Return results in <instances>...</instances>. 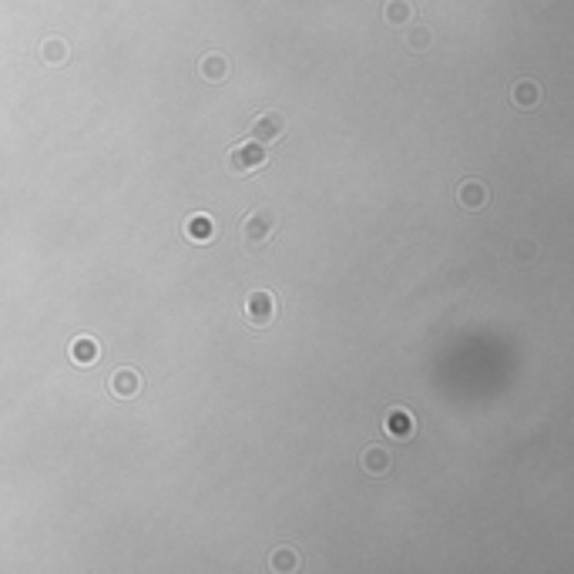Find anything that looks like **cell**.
<instances>
[{
  "instance_id": "6da1fadb",
  "label": "cell",
  "mask_w": 574,
  "mask_h": 574,
  "mask_svg": "<svg viewBox=\"0 0 574 574\" xmlns=\"http://www.w3.org/2000/svg\"><path fill=\"white\" fill-rule=\"evenodd\" d=\"M276 229H279V215H276L269 205H262V208H252V212L242 218L239 239H242L245 249H259V245H266L269 239L276 235Z\"/></svg>"
},
{
  "instance_id": "52a82bcc",
  "label": "cell",
  "mask_w": 574,
  "mask_h": 574,
  "mask_svg": "<svg viewBox=\"0 0 574 574\" xmlns=\"http://www.w3.org/2000/svg\"><path fill=\"white\" fill-rule=\"evenodd\" d=\"M108 390L118 396V400H135V396L145 390V380H141V373L135 370H115L111 373V380H108Z\"/></svg>"
},
{
  "instance_id": "30bf717a",
  "label": "cell",
  "mask_w": 574,
  "mask_h": 574,
  "mask_svg": "<svg viewBox=\"0 0 574 574\" xmlns=\"http://www.w3.org/2000/svg\"><path fill=\"white\" fill-rule=\"evenodd\" d=\"M383 430L390 437H396V440H407V437H413V430H417V423H413V417H410L407 410H390L386 417H383Z\"/></svg>"
},
{
  "instance_id": "2e32d148",
  "label": "cell",
  "mask_w": 574,
  "mask_h": 574,
  "mask_svg": "<svg viewBox=\"0 0 574 574\" xmlns=\"http://www.w3.org/2000/svg\"><path fill=\"white\" fill-rule=\"evenodd\" d=\"M407 44L413 47V51H427V47L434 44V34H430V27L413 24V27H410V34H407Z\"/></svg>"
},
{
  "instance_id": "ba28073f",
  "label": "cell",
  "mask_w": 574,
  "mask_h": 574,
  "mask_svg": "<svg viewBox=\"0 0 574 574\" xmlns=\"http://www.w3.org/2000/svg\"><path fill=\"white\" fill-rule=\"evenodd\" d=\"M181 229H185V239H188V242L205 245V242H212V235H215V222L205 215V212H191Z\"/></svg>"
},
{
  "instance_id": "8992f818",
  "label": "cell",
  "mask_w": 574,
  "mask_h": 574,
  "mask_svg": "<svg viewBox=\"0 0 574 574\" xmlns=\"http://www.w3.org/2000/svg\"><path fill=\"white\" fill-rule=\"evenodd\" d=\"M359 471L366 473V477H386V473L393 471V457H390V450H383V446H366L363 454H359Z\"/></svg>"
},
{
  "instance_id": "5bb4252c",
  "label": "cell",
  "mask_w": 574,
  "mask_h": 574,
  "mask_svg": "<svg viewBox=\"0 0 574 574\" xmlns=\"http://www.w3.org/2000/svg\"><path fill=\"white\" fill-rule=\"evenodd\" d=\"M383 17H386V24H413V4L410 0H386Z\"/></svg>"
},
{
  "instance_id": "4fadbf2b",
  "label": "cell",
  "mask_w": 574,
  "mask_h": 574,
  "mask_svg": "<svg viewBox=\"0 0 574 574\" xmlns=\"http://www.w3.org/2000/svg\"><path fill=\"white\" fill-rule=\"evenodd\" d=\"M38 54L44 64H51V67H57V64H64L67 57H71V47H67V40L64 38H44L38 44Z\"/></svg>"
},
{
  "instance_id": "277c9868",
  "label": "cell",
  "mask_w": 574,
  "mask_h": 574,
  "mask_svg": "<svg viewBox=\"0 0 574 574\" xmlns=\"http://www.w3.org/2000/svg\"><path fill=\"white\" fill-rule=\"evenodd\" d=\"M276 309H279V303H276V296L269 293V289L249 293V299H245V319L252 326H269L276 319Z\"/></svg>"
},
{
  "instance_id": "9c48e42d",
  "label": "cell",
  "mask_w": 574,
  "mask_h": 574,
  "mask_svg": "<svg viewBox=\"0 0 574 574\" xmlns=\"http://www.w3.org/2000/svg\"><path fill=\"white\" fill-rule=\"evenodd\" d=\"M487 185L484 181H477V179H467V181H460V188H457V202L467 208V212H480L487 205Z\"/></svg>"
},
{
  "instance_id": "7c38bea8",
  "label": "cell",
  "mask_w": 574,
  "mask_h": 574,
  "mask_svg": "<svg viewBox=\"0 0 574 574\" xmlns=\"http://www.w3.org/2000/svg\"><path fill=\"white\" fill-rule=\"evenodd\" d=\"M510 101L517 104V108H524V111L537 108V104H541V84L531 81V77H521V81L510 88Z\"/></svg>"
},
{
  "instance_id": "5b68a950",
  "label": "cell",
  "mask_w": 574,
  "mask_h": 574,
  "mask_svg": "<svg viewBox=\"0 0 574 574\" xmlns=\"http://www.w3.org/2000/svg\"><path fill=\"white\" fill-rule=\"evenodd\" d=\"M229 74H232V64L222 51H205L198 57V77H205L208 84H225Z\"/></svg>"
},
{
  "instance_id": "9a60e30c",
  "label": "cell",
  "mask_w": 574,
  "mask_h": 574,
  "mask_svg": "<svg viewBox=\"0 0 574 574\" xmlns=\"http://www.w3.org/2000/svg\"><path fill=\"white\" fill-rule=\"evenodd\" d=\"M269 568H272V571H296V568H299V554H296L293 548H282L269 558Z\"/></svg>"
},
{
  "instance_id": "8fae6325",
  "label": "cell",
  "mask_w": 574,
  "mask_h": 574,
  "mask_svg": "<svg viewBox=\"0 0 574 574\" xmlns=\"http://www.w3.org/2000/svg\"><path fill=\"white\" fill-rule=\"evenodd\" d=\"M67 353H71V359H74L77 366H94L98 356H101V346H98L94 336H74V343H71Z\"/></svg>"
},
{
  "instance_id": "7a4b0ae2",
  "label": "cell",
  "mask_w": 574,
  "mask_h": 574,
  "mask_svg": "<svg viewBox=\"0 0 574 574\" xmlns=\"http://www.w3.org/2000/svg\"><path fill=\"white\" fill-rule=\"evenodd\" d=\"M262 165H266V145H259L252 138L232 145L229 154H225V168H229L232 175H252Z\"/></svg>"
},
{
  "instance_id": "3957f363",
  "label": "cell",
  "mask_w": 574,
  "mask_h": 574,
  "mask_svg": "<svg viewBox=\"0 0 574 574\" xmlns=\"http://www.w3.org/2000/svg\"><path fill=\"white\" fill-rule=\"evenodd\" d=\"M286 128H289V121H286L282 111H262V115L252 118V125H249V138L259 141V145H276V141L286 135Z\"/></svg>"
}]
</instances>
